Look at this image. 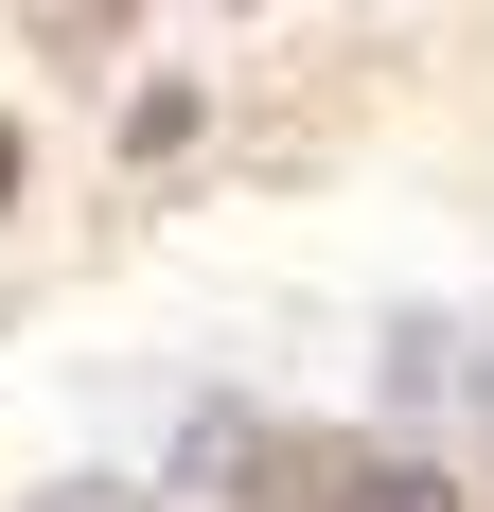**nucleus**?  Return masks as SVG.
<instances>
[{
	"instance_id": "nucleus-1",
	"label": "nucleus",
	"mask_w": 494,
	"mask_h": 512,
	"mask_svg": "<svg viewBox=\"0 0 494 512\" xmlns=\"http://www.w3.org/2000/svg\"><path fill=\"white\" fill-rule=\"evenodd\" d=\"M283 495L300 512H459L424 460H389V442H336V460H283Z\"/></svg>"
},
{
	"instance_id": "nucleus-2",
	"label": "nucleus",
	"mask_w": 494,
	"mask_h": 512,
	"mask_svg": "<svg viewBox=\"0 0 494 512\" xmlns=\"http://www.w3.org/2000/svg\"><path fill=\"white\" fill-rule=\"evenodd\" d=\"M389 389H406V407H459V389H494V336H459V318H406V336H389Z\"/></svg>"
},
{
	"instance_id": "nucleus-3",
	"label": "nucleus",
	"mask_w": 494,
	"mask_h": 512,
	"mask_svg": "<svg viewBox=\"0 0 494 512\" xmlns=\"http://www.w3.org/2000/svg\"><path fill=\"white\" fill-rule=\"evenodd\" d=\"M0 195H18V142H0Z\"/></svg>"
}]
</instances>
